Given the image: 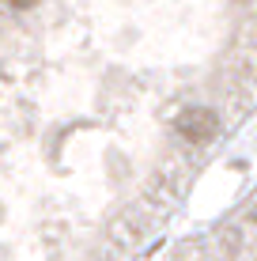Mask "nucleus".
<instances>
[{
  "instance_id": "nucleus-2",
  "label": "nucleus",
  "mask_w": 257,
  "mask_h": 261,
  "mask_svg": "<svg viewBox=\"0 0 257 261\" xmlns=\"http://www.w3.org/2000/svg\"><path fill=\"white\" fill-rule=\"evenodd\" d=\"M42 0H8V8H15V12H31V8H38Z\"/></svg>"
},
{
  "instance_id": "nucleus-1",
  "label": "nucleus",
  "mask_w": 257,
  "mask_h": 261,
  "mask_svg": "<svg viewBox=\"0 0 257 261\" xmlns=\"http://www.w3.org/2000/svg\"><path fill=\"white\" fill-rule=\"evenodd\" d=\"M174 129H178L185 140H193V144H208V140L219 137V118H216V110H208V106H185L178 118H174Z\"/></svg>"
}]
</instances>
